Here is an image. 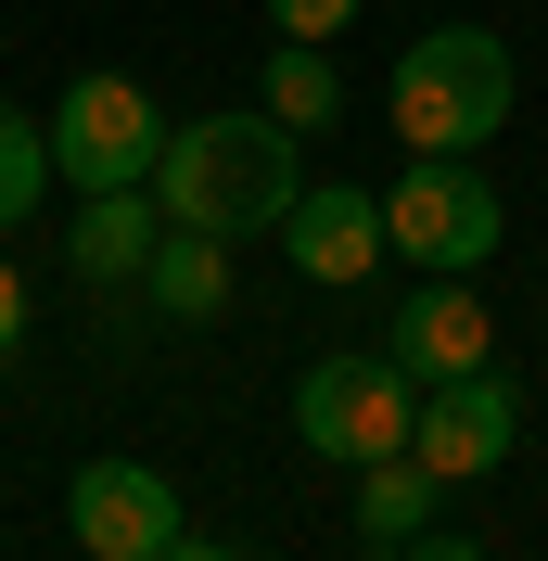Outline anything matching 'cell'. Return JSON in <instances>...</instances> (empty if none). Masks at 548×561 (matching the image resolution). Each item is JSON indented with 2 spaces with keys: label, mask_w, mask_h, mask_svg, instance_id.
<instances>
[{
  "label": "cell",
  "mask_w": 548,
  "mask_h": 561,
  "mask_svg": "<svg viewBox=\"0 0 548 561\" xmlns=\"http://www.w3.org/2000/svg\"><path fill=\"white\" fill-rule=\"evenodd\" d=\"M294 192H307V167H294V128H281L269 103H255V115H192V128H167V153H153L167 230L242 243V230H281Z\"/></svg>",
  "instance_id": "6da1fadb"
},
{
  "label": "cell",
  "mask_w": 548,
  "mask_h": 561,
  "mask_svg": "<svg viewBox=\"0 0 548 561\" xmlns=\"http://www.w3.org/2000/svg\"><path fill=\"white\" fill-rule=\"evenodd\" d=\"M511 38L498 26H421L409 51H396V140L409 153H484V140L511 128Z\"/></svg>",
  "instance_id": "7a4b0ae2"
},
{
  "label": "cell",
  "mask_w": 548,
  "mask_h": 561,
  "mask_svg": "<svg viewBox=\"0 0 548 561\" xmlns=\"http://www.w3.org/2000/svg\"><path fill=\"white\" fill-rule=\"evenodd\" d=\"M409 421H421V383L383 345H332V357H307V383H294V434H307V459H332V472L409 459Z\"/></svg>",
  "instance_id": "3957f363"
},
{
  "label": "cell",
  "mask_w": 548,
  "mask_h": 561,
  "mask_svg": "<svg viewBox=\"0 0 548 561\" xmlns=\"http://www.w3.org/2000/svg\"><path fill=\"white\" fill-rule=\"evenodd\" d=\"M383 243L409 255L421 280H472L484 255L511 243V205H498V179L472 153H409V179L383 192Z\"/></svg>",
  "instance_id": "277c9868"
},
{
  "label": "cell",
  "mask_w": 548,
  "mask_h": 561,
  "mask_svg": "<svg viewBox=\"0 0 548 561\" xmlns=\"http://www.w3.org/2000/svg\"><path fill=\"white\" fill-rule=\"evenodd\" d=\"M52 128V179H77V192H153V153H167V115H153V90L140 77H77L65 103L38 115Z\"/></svg>",
  "instance_id": "5b68a950"
},
{
  "label": "cell",
  "mask_w": 548,
  "mask_h": 561,
  "mask_svg": "<svg viewBox=\"0 0 548 561\" xmlns=\"http://www.w3.org/2000/svg\"><path fill=\"white\" fill-rule=\"evenodd\" d=\"M65 524L90 561H167L179 536V485L153 472V459H77V485H65Z\"/></svg>",
  "instance_id": "8992f818"
},
{
  "label": "cell",
  "mask_w": 548,
  "mask_h": 561,
  "mask_svg": "<svg viewBox=\"0 0 548 561\" xmlns=\"http://www.w3.org/2000/svg\"><path fill=\"white\" fill-rule=\"evenodd\" d=\"M511 434H523V396H511V370H459V383H421L409 459L434 472V485H484V472L511 459Z\"/></svg>",
  "instance_id": "52a82bcc"
},
{
  "label": "cell",
  "mask_w": 548,
  "mask_h": 561,
  "mask_svg": "<svg viewBox=\"0 0 548 561\" xmlns=\"http://www.w3.org/2000/svg\"><path fill=\"white\" fill-rule=\"evenodd\" d=\"M281 255L319 280V294H357V280L383 268V192H357V179H319V192H294V217H281Z\"/></svg>",
  "instance_id": "ba28073f"
},
{
  "label": "cell",
  "mask_w": 548,
  "mask_h": 561,
  "mask_svg": "<svg viewBox=\"0 0 548 561\" xmlns=\"http://www.w3.org/2000/svg\"><path fill=\"white\" fill-rule=\"evenodd\" d=\"M383 357H396L409 383H459V370H498V319L472 307V280H421Z\"/></svg>",
  "instance_id": "9c48e42d"
},
{
  "label": "cell",
  "mask_w": 548,
  "mask_h": 561,
  "mask_svg": "<svg viewBox=\"0 0 548 561\" xmlns=\"http://www.w3.org/2000/svg\"><path fill=\"white\" fill-rule=\"evenodd\" d=\"M153 243H167V205H153V192H77V230H65L77 280H140Z\"/></svg>",
  "instance_id": "30bf717a"
},
{
  "label": "cell",
  "mask_w": 548,
  "mask_h": 561,
  "mask_svg": "<svg viewBox=\"0 0 548 561\" xmlns=\"http://www.w3.org/2000/svg\"><path fill=\"white\" fill-rule=\"evenodd\" d=\"M140 294H153L167 319H217L230 307V243H217V230H167L153 268H140Z\"/></svg>",
  "instance_id": "8fae6325"
},
{
  "label": "cell",
  "mask_w": 548,
  "mask_h": 561,
  "mask_svg": "<svg viewBox=\"0 0 548 561\" xmlns=\"http://www.w3.org/2000/svg\"><path fill=\"white\" fill-rule=\"evenodd\" d=\"M434 472H421V459H370V472H357V536H370V549H409L421 524H434Z\"/></svg>",
  "instance_id": "7c38bea8"
},
{
  "label": "cell",
  "mask_w": 548,
  "mask_h": 561,
  "mask_svg": "<svg viewBox=\"0 0 548 561\" xmlns=\"http://www.w3.org/2000/svg\"><path fill=\"white\" fill-rule=\"evenodd\" d=\"M269 115H281V128H332V115H344V77H332L319 38H281V51H269Z\"/></svg>",
  "instance_id": "4fadbf2b"
},
{
  "label": "cell",
  "mask_w": 548,
  "mask_h": 561,
  "mask_svg": "<svg viewBox=\"0 0 548 561\" xmlns=\"http://www.w3.org/2000/svg\"><path fill=\"white\" fill-rule=\"evenodd\" d=\"M52 192V128L0 103V230H26V205Z\"/></svg>",
  "instance_id": "5bb4252c"
},
{
  "label": "cell",
  "mask_w": 548,
  "mask_h": 561,
  "mask_svg": "<svg viewBox=\"0 0 548 561\" xmlns=\"http://www.w3.org/2000/svg\"><path fill=\"white\" fill-rule=\"evenodd\" d=\"M269 26H281V38H319V51H332V26H357V0H269Z\"/></svg>",
  "instance_id": "9a60e30c"
},
{
  "label": "cell",
  "mask_w": 548,
  "mask_h": 561,
  "mask_svg": "<svg viewBox=\"0 0 548 561\" xmlns=\"http://www.w3.org/2000/svg\"><path fill=\"white\" fill-rule=\"evenodd\" d=\"M370 561H484V549H472V536H434V524H421L409 549H370Z\"/></svg>",
  "instance_id": "2e32d148"
},
{
  "label": "cell",
  "mask_w": 548,
  "mask_h": 561,
  "mask_svg": "<svg viewBox=\"0 0 548 561\" xmlns=\"http://www.w3.org/2000/svg\"><path fill=\"white\" fill-rule=\"evenodd\" d=\"M26 345V280H13V255H0V357Z\"/></svg>",
  "instance_id": "e0dca14e"
},
{
  "label": "cell",
  "mask_w": 548,
  "mask_h": 561,
  "mask_svg": "<svg viewBox=\"0 0 548 561\" xmlns=\"http://www.w3.org/2000/svg\"><path fill=\"white\" fill-rule=\"evenodd\" d=\"M167 561H242V549H230V536H179Z\"/></svg>",
  "instance_id": "ac0fdd59"
}]
</instances>
